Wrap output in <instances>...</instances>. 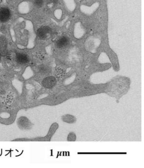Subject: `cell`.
Segmentation results:
<instances>
[{"instance_id":"obj_5","label":"cell","mask_w":144,"mask_h":168,"mask_svg":"<svg viewBox=\"0 0 144 168\" xmlns=\"http://www.w3.org/2000/svg\"><path fill=\"white\" fill-rule=\"evenodd\" d=\"M19 127L21 129H27L31 127V123L27 118L21 117L19 118L17 122Z\"/></svg>"},{"instance_id":"obj_1","label":"cell","mask_w":144,"mask_h":168,"mask_svg":"<svg viewBox=\"0 0 144 168\" xmlns=\"http://www.w3.org/2000/svg\"><path fill=\"white\" fill-rule=\"evenodd\" d=\"M37 35L39 39L43 40L49 39L52 36V30L47 26H42L38 29Z\"/></svg>"},{"instance_id":"obj_7","label":"cell","mask_w":144,"mask_h":168,"mask_svg":"<svg viewBox=\"0 0 144 168\" xmlns=\"http://www.w3.org/2000/svg\"><path fill=\"white\" fill-rule=\"evenodd\" d=\"M16 59L18 63L21 64L27 63L29 62V59L28 56L23 53H17L16 55Z\"/></svg>"},{"instance_id":"obj_9","label":"cell","mask_w":144,"mask_h":168,"mask_svg":"<svg viewBox=\"0 0 144 168\" xmlns=\"http://www.w3.org/2000/svg\"><path fill=\"white\" fill-rule=\"evenodd\" d=\"M67 140L69 141H74L76 140V135L74 133H70L68 136Z\"/></svg>"},{"instance_id":"obj_11","label":"cell","mask_w":144,"mask_h":168,"mask_svg":"<svg viewBox=\"0 0 144 168\" xmlns=\"http://www.w3.org/2000/svg\"><path fill=\"white\" fill-rule=\"evenodd\" d=\"M39 69H40V72H41V73H42V74H47L49 71V69H48V68L44 66H41Z\"/></svg>"},{"instance_id":"obj_12","label":"cell","mask_w":144,"mask_h":168,"mask_svg":"<svg viewBox=\"0 0 144 168\" xmlns=\"http://www.w3.org/2000/svg\"><path fill=\"white\" fill-rule=\"evenodd\" d=\"M49 2L53 3H56L58 2V0H49Z\"/></svg>"},{"instance_id":"obj_10","label":"cell","mask_w":144,"mask_h":168,"mask_svg":"<svg viewBox=\"0 0 144 168\" xmlns=\"http://www.w3.org/2000/svg\"><path fill=\"white\" fill-rule=\"evenodd\" d=\"M34 3L36 7H42V6L43 5L44 1L43 0H34Z\"/></svg>"},{"instance_id":"obj_13","label":"cell","mask_w":144,"mask_h":168,"mask_svg":"<svg viewBox=\"0 0 144 168\" xmlns=\"http://www.w3.org/2000/svg\"><path fill=\"white\" fill-rule=\"evenodd\" d=\"M0 61H1V55H0Z\"/></svg>"},{"instance_id":"obj_2","label":"cell","mask_w":144,"mask_h":168,"mask_svg":"<svg viewBox=\"0 0 144 168\" xmlns=\"http://www.w3.org/2000/svg\"><path fill=\"white\" fill-rule=\"evenodd\" d=\"M56 79L53 76H49L44 79L42 81V84L45 88L51 89L56 85Z\"/></svg>"},{"instance_id":"obj_6","label":"cell","mask_w":144,"mask_h":168,"mask_svg":"<svg viewBox=\"0 0 144 168\" xmlns=\"http://www.w3.org/2000/svg\"><path fill=\"white\" fill-rule=\"evenodd\" d=\"M70 43V39L66 36H63L60 38L56 43L57 47L60 49H63L66 48L68 46Z\"/></svg>"},{"instance_id":"obj_8","label":"cell","mask_w":144,"mask_h":168,"mask_svg":"<svg viewBox=\"0 0 144 168\" xmlns=\"http://www.w3.org/2000/svg\"><path fill=\"white\" fill-rule=\"evenodd\" d=\"M64 122L68 123H74L76 121V118L71 115H65L62 117Z\"/></svg>"},{"instance_id":"obj_4","label":"cell","mask_w":144,"mask_h":168,"mask_svg":"<svg viewBox=\"0 0 144 168\" xmlns=\"http://www.w3.org/2000/svg\"><path fill=\"white\" fill-rule=\"evenodd\" d=\"M8 52L7 50V41L4 36L0 37V55L6 56Z\"/></svg>"},{"instance_id":"obj_3","label":"cell","mask_w":144,"mask_h":168,"mask_svg":"<svg viewBox=\"0 0 144 168\" xmlns=\"http://www.w3.org/2000/svg\"><path fill=\"white\" fill-rule=\"evenodd\" d=\"M11 17V12L9 9L6 7L0 8V21L6 22L9 20Z\"/></svg>"}]
</instances>
